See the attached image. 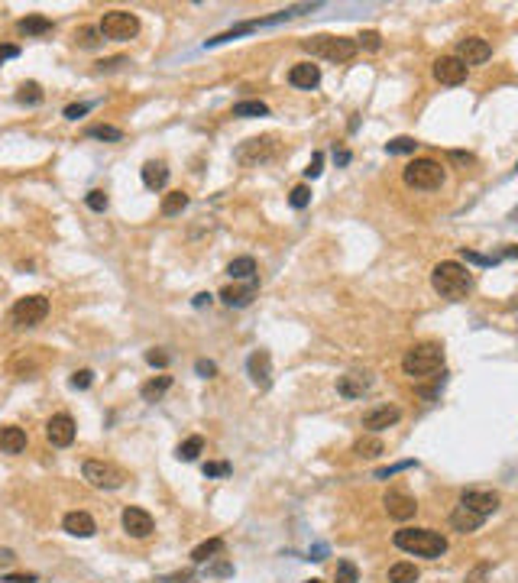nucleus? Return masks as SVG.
Segmentation results:
<instances>
[{
	"label": "nucleus",
	"instance_id": "nucleus-1",
	"mask_svg": "<svg viewBox=\"0 0 518 583\" xmlns=\"http://www.w3.org/2000/svg\"><path fill=\"white\" fill-rule=\"evenodd\" d=\"M431 285H434L437 295L450 301H460L473 292V272L466 266H460L457 260H444L431 269Z\"/></svg>",
	"mask_w": 518,
	"mask_h": 583
},
{
	"label": "nucleus",
	"instance_id": "nucleus-2",
	"mask_svg": "<svg viewBox=\"0 0 518 583\" xmlns=\"http://www.w3.org/2000/svg\"><path fill=\"white\" fill-rule=\"evenodd\" d=\"M398 551L405 554H415V558H427V560H437L444 551H447V538L434 529H398L392 535Z\"/></svg>",
	"mask_w": 518,
	"mask_h": 583
},
{
	"label": "nucleus",
	"instance_id": "nucleus-3",
	"mask_svg": "<svg viewBox=\"0 0 518 583\" xmlns=\"http://www.w3.org/2000/svg\"><path fill=\"white\" fill-rule=\"evenodd\" d=\"M402 369H405V376H412V379L431 376V373L444 369V347L434 344V340H425V344L408 347L405 357H402Z\"/></svg>",
	"mask_w": 518,
	"mask_h": 583
},
{
	"label": "nucleus",
	"instance_id": "nucleus-4",
	"mask_svg": "<svg viewBox=\"0 0 518 583\" xmlns=\"http://www.w3.org/2000/svg\"><path fill=\"white\" fill-rule=\"evenodd\" d=\"M305 46V52L318 55V59L324 62H350L353 55H357V39H347V36H311L301 42Z\"/></svg>",
	"mask_w": 518,
	"mask_h": 583
},
{
	"label": "nucleus",
	"instance_id": "nucleus-5",
	"mask_svg": "<svg viewBox=\"0 0 518 583\" xmlns=\"http://www.w3.org/2000/svg\"><path fill=\"white\" fill-rule=\"evenodd\" d=\"M402 178L415 192H434V188L444 185V166L437 159H415L405 166Z\"/></svg>",
	"mask_w": 518,
	"mask_h": 583
},
{
	"label": "nucleus",
	"instance_id": "nucleus-6",
	"mask_svg": "<svg viewBox=\"0 0 518 583\" xmlns=\"http://www.w3.org/2000/svg\"><path fill=\"white\" fill-rule=\"evenodd\" d=\"M81 476L94 490H120L127 483V473L117 463H107V461H84Z\"/></svg>",
	"mask_w": 518,
	"mask_h": 583
},
{
	"label": "nucleus",
	"instance_id": "nucleus-7",
	"mask_svg": "<svg viewBox=\"0 0 518 583\" xmlns=\"http://www.w3.org/2000/svg\"><path fill=\"white\" fill-rule=\"evenodd\" d=\"M275 153H279V139L275 137H253V139L236 146L234 159L240 162V166H263V162L275 159Z\"/></svg>",
	"mask_w": 518,
	"mask_h": 583
},
{
	"label": "nucleus",
	"instance_id": "nucleus-8",
	"mask_svg": "<svg viewBox=\"0 0 518 583\" xmlns=\"http://www.w3.org/2000/svg\"><path fill=\"white\" fill-rule=\"evenodd\" d=\"M100 36L107 39H133L139 33V16L130 10H107L98 23Z\"/></svg>",
	"mask_w": 518,
	"mask_h": 583
},
{
	"label": "nucleus",
	"instance_id": "nucleus-9",
	"mask_svg": "<svg viewBox=\"0 0 518 583\" xmlns=\"http://www.w3.org/2000/svg\"><path fill=\"white\" fill-rule=\"evenodd\" d=\"M49 315V299H42V295H26V299H20L13 308H10V318H13L16 328H36V324H42Z\"/></svg>",
	"mask_w": 518,
	"mask_h": 583
},
{
	"label": "nucleus",
	"instance_id": "nucleus-10",
	"mask_svg": "<svg viewBox=\"0 0 518 583\" xmlns=\"http://www.w3.org/2000/svg\"><path fill=\"white\" fill-rule=\"evenodd\" d=\"M123 531H127L130 538H137V541H143V538H149L156 531V522H153V515L146 512V509L139 506H127L123 509Z\"/></svg>",
	"mask_w": 518,
	"mask_h": 583
},
{
	"label": "nucleus",
	"instance_id": "nucleus-11",
	"mask_svg": "<svg viewBox=\"0 0 518 583\" xmlns=\"http://www.w3.org/2000/svg\"><path fill=\"white\" fill-rule=\"evenodd\" d=\"M466 65L457 59V55H441V59L431 65V75H434V81H441V85H464L466 81Z\"/></svg>",
	"mask_w": 518,
	"mask_h": 583
},
{
	"label": "nucleus",
	"instance_id": "nucleus-12",
	"mask_svg": "<svg viewBox=\"0 0 518 583\" xmlns=\"http://www.w3.org/2000/svg\"><path fill=\"white\" fill-rule=\"evenodd\" d=\"M382 506H386L388 519H396V522H408V519L418 512L415 496H408L405 490H388L386 496H382Z\"/></svg>",
	"mask_w": 518,
	"mask_h": 583
},
{
	"label": "nucleus",
	"instance_id": "nucleus-13",
	"mask_svg": "<svg viewBox=\"0 0 518 583\" xmlns=\"http://www.w3.org/2000/svg\"><path fill=\"white\" fill-rule=\"evenodd\" d=\"M369 389H373V376L366 369H350V373L337 376V392L343 399H363Z\"/></svg>",
	"mask_w": 518,
	"mask_h": 583
},
{
	"label": "nucleus",
	"instance_id": "nucleus-14",
	"mask_svg": "<svg viewBox=\"0 0 518 583\" xmlns=\"http://www.w3.org/2000/svg\"><path fill=\"white\" fill-rule=\"evenodd\" d=\"M46 437L52 447H71V441H75V418L65 412L52 415L46 422Z\"/></svg>",
	"mask_w": 518,
	"mask_h": 583
},
{
	"label": "nucleus",
	"instance_id": "nucleus-15",
	"mask_svg": "<svg viewBox=\"0 0 518 583\" xmlns=\"http://www.w3.org/2000/svg\"><path fill=\"white\" fill-rule=\"evenodd\" d=\"M489 55H493V46H489L483 36H466L457 42V59L464 62L466 69H470V65H483Z\"/></svg>",
	"mask_w": 518,
	"mask_h": 583
},
{
	"label": "nucleus",
	"instance_id": "nucleus-16",
	"mask_svg": "<svg viewBox=\"0 0 518 583\" xmlns=\"http://www.w3.org/2000/svg\"><path fill=\"white\" fill-rule=\"evenodd\" d=\"M457 506H466L470 512H476V515H483V519H489V515L499 509V496H495V492H489V490H466L464 496H460Z\"/></svg>",
	"mask_w": 518,
	"mask_h": 583
},
{
	"label": "nucleus",
	"instance_id": "nucleus-17",
	"mask_svg": "<svg viewBox=\"0 0 518 583\" xmlns=\"http://www.w3.org/2000/svg\"><path fill=\"white\" fill-rule=\"evenodd\" d=\"M246 373L259 389H269L272 386V357H269V350H253L250 360H246Z\"/></svg>",
	"mask_w": 518,
	"mask_h": 583
},
{
	"label": "nucleus",
	"instance_id": "nucleus-18",
	"mask_svg": "<svg viewBox=\"0 0 518 583\" xmlns=\"http://www.w3.org/2000/svg\"><path fill=\"white\" fill-rule=\"evenodd\" d=\"M398 418H402V408L398 405H376L373 412L363 415V428L376 434V431H386L392 425H398Z\"/></svg>",
	"mask_w": 518,
	"mask_h": 583
},
{
	"label": "nucleus",
	"instance_id": "nucleus-19",
	"mask_svg": "<svg viewBox=\"0 0 518 583\" xmlns=\"http://www.w3.org/2000/svg\"><path fill=\"white\" fill-rule=\"evenodd\" d=\"M256 292H259V279H246L243 285H227V289L221 292V301L230 308H246L256 299Z\"/></svg>",
	"mask_w": 518,
	"mask_h": 583
},
{
	"label": "nucleus",
	"instance_id": "nucleus-20",
	"mask_svg": "<svg viewBox=\"0 0 518 583\" xmlns=\"http://www.w3.org/2000/svg\"><path fill=\"white\" fill-rule=\"evenodd\" d=\"M289 85L301 88V91H311V88L321 85V69L311 65V62H298L289 69Z\"/></svg>",
	"mask_w": 518,
	"mask_h": 583
},
{
	"label": "nucleus",
	"instance_id": "nucleus-21",
	"mask_svg": "<svg viewBox=\"0 0 518 583\" xmlns=\"http://www.w3.org/2000/svg\"><path fill=\"white\" fill-rule=\"evenodd\" d=\"M62 529L69 531V535H75V538H91L94 531H98V525H94V519L88 512L75 509V512H69L65 519H62Z\"/></svg>",
	"mask_w": 518,
	"mask_h": 583
},
{
	"label": "nucleus",
	"instance_id": "nucleus-22",
	"mask_svg": "<svg viewBox=\"0 0 518 583\" xmlns=\"http://www.w3.org/2000/svg\"><path fill=\"white\" fill-rule=\"evenodd\" d=\"M486 522L483 515H476V512H470L466 506H457L454 512H450V529L454 531H460V535H470V531H480V525Z\"/></svg>",
	"mask_w": 518,
	"mask_h": 583
},
{
	"label": "nucleus",
	"instance_id": "nucleus-23",
	"mask_svg": "<svg viewBox=\"0 0 518 583\" xmlns=\"http://www.w3.org/2000/svg\"><path fill=\"white\" fill-rule=\"evenodd\" d=\"M26 451V431L16 425L0 428V454H23Z\"/></svg>",
	"mask_w": 518,
	"mask_h": 583
},
{
	"label": "nucleus",
	"instance_id": "nucleus-24",
	"mask_svg": "<svg viewBox=\"0 0 518 583\" xmlns=\"http://www.w3.org/2000/svg\"><path fill=\"white\" fill-rule=\"evenodd\" d=\"M139 175H143V185L149 188V192H162L166 188V182H168V169H166V162H156V159H149L139 169Z\"/></svg>",
	"mask_w": 518,
	"mask_h": 583
},
{
	"label": "nucleus",
	"instance_id": "nucleus-25",
	"mask_svg": "<svg viewBox=\"0 0 518 583\" xmlns=\"http://www.w3.org/2000/svg\"><path fill=\"white\" fill-rule=\"evenodd\" d=\"M227 276L234 282H246V279H256V260L253 256H236L227 262Z\"/></svg>",
	"mask_w": 518,
	"mask_h": 583
},
{
	"label": "nucleus",
	"instance_id": "nucleus-26",
	"mask_svg": "<svg viewBox=\"0 0 518 583\" xmlns=\"http://www.w3.org/2000/svg\"><path fill=\"white\" fill-rule=\"evenodd\" d=\"M168 389H172V376H153L149 383L139 386V396H143V402H159Z\"/></svg>",
	"mask_w": 518,
	"mask_h": 583
},
{
	"label": "nucleus",
	"instance_id": "nucleus-27",
	"mask_svg": "<svg viewBox=\"0 0 518 583\" xmlns=\"http://www.w3.org/2000/svg\"><path fill=\"white\" fill-rule=\"evenodd\" d=\"M418 580V567H415L412 560H398L388 567V583H415Z\"/></svg>",
	"mask_w": 518,
	"mask_h": 583
},
{
	"label": "nucleus",
	"instance_id": "nucleus-28",
	"mask_svg": "<svg viewBox=\"0 0 518 583\" xmlns=\"http://www.w3.org/2000/svg\"><path fill=\"white\" fill-rule=\"evenodd\" d=\"M16 30L23 33V36H42V33L52 30V20L49 16H26V20L16 23Z\"/></svg>",
	"mask_w": 518,
	"mask_h": 583
},
{
	"label": "nucleus",
	"instance_id": "nucleus-29",
	"mask_svg": "<svg viewBox=\"0 0 518 583\" xmlns=\"http://www.w3.org/2000/svg\"><path fill=\"white\" fill-rule=\"evenodd\" d=\"M185 207H188V195H185V192H168L166 198H162L159 211L166 217H175V214H182Z\"/></svg>",
	"mask_w": 518,
	"mask_h": 583
},
{
	"label": "nucleus",
	"instance_id": "nucleus-30",
	"mask_svg": "<svg viewBox=\"0 0 518 583\" xmlns=\"http://www.w3.org/2000/svg\"><path fill=\"white\" fill-rule=\"evenodd\" d=\"M224 551V538H211V541H201L195 551H191V560L195 564H205V560H211L214 554H221Z\"/></svg>",
	"mask_w": 518,
	"mask_h": 583
},
{
	"label": "nucleus",
	"instance_id": "nucleus-31",
	"mask_svg": "<svg viewBox=\"0 0 518 583\" xmlns=\"http://www.w3.org/2000/svg\"><path fill=\"white\" fill-rule=\"evenodd\" d=\"M201 451H205V437H201V434H191L188 441H182V444H178V451H175V454H178V461L191 463Z\"/></svg>",
	"mask_w": 518,
	"mask_h": 583
},
{
	"label": "nucleus",
	"instance_id": "nucleus-32",
	"mask_svg": "<svg viewBox=\"0 0 518 583\" xmlns=\"http://www.w3.org/2000/svg\"><path fill=\"white\" fill-rule=\"evenodd\" d=\"M353 454H359V457H379V454H386V444H382L379 437H359L357 444H353Z\"/></svg>",
	"mask_w": 518,
	"mask_h": 583
},
{
	"label": "nucleus",
	"instance_id": "nucleus-33",
	"mask_svg": "<svg viewBox=\"0 0 518 583\" xmlns=\"http://www.w3.org/2000/svg\"><path fill=\"white\" fill-rule=\"evenodd\" d=\"M16 100L36 108V104H42V88H39L36 81H26V85H20V91H16Z\"/></svg>",
	"mask_w": 518,
	"mask_h": 583
},
{
	"label": "nucleus",
	"instance_id": "nucleus-34",
	"mask_svg": "<svg viewBox=\"0 0 518 583\" xmlns=\"http://www.w3.org/2000/svg\"><path fill=\"white\" fill-rule=\"evenodd\" d=\"M269 108L263 104V100H240V104H234V117H266Z\"/></svg>",
	"mask_w": 518,
	"mask_h": 583
},
{
	"label": "nucleus",
	"instance_id": "nucleus-35",
	"mask_svg": "<svg viewBox=\"0 0 518 583\" xmlns=\"http://www.w3.org/2000/svg\"><path fill=\"white\" fill-rule=\"evenodd\" d=\"M418 149V139L415 137H396V139H388L386 143V153L388 156H396V153H415Z\"/></svg>",
	"mask_w": 518,
	"mask_h": 583
},
{
	"label": "nucleus",
	"instance_id": "nucleus-36",
	"mask_svg": "<svg viewBox=\"0 0 518 583\" xmlns=\"http://www.w3.org/2000/svg\"><path fill=\"white\" fill-rule=\"evenodd\" d=\"M359 580V567L353 560H340L337 564V574H334V583H357Z\"/></svg>",
	"mask_w": 518,
	"mask_h": 583
},
{
	"label": "nucleus",
	"instance_id": "nucleus-37",
	"mask_svg": "<svg viewBox=\"0 0 518 583\" xmlns=\"http://www.w3.org/2000/svg\"><path fill=\"white\" fill-rule=\"evenodd\" d=\"M88 137H94V139H110V143H120V139H123V130H117V127H107V123H98V127H88Z\"/></svg>",
	"mask_w": 518,
	"mask_h": 583
},
{
	"label": "nucleus",
	"instance_id": "nucleus-38",
	"mask_svg": "<svg viewBox=\"0 0 518 583\" xmlns=\"http://www.w3.org/2000/svg\"><path fill=\"white\" fill-rule=\"evenodd\" d=\"M289 204L295 207V211H305V207L311 204V188H308V185H295L289 195Z\"/></svg>",
	"mask_w": 518,
	"mask_h": 583
},
{
	"label": "nucleus",
	"instance_id": "nucleus-39",
	"mask_svg": "<svg viewBox=\"0 0 518 583\" xmlns=\"http://www.w3.org/2000/svg\"><path fill=\"white\" fill-rule=\"evenodd\" d=\"M363 46V49H369V52H376V49L382 46V36L376 30H366V33H359L357 36V49Z\"/></svg>",
	"mask_w": 518,
	"mask_h": 583
},
{
	"label": "nucleus",
	"instance_id": "nucleus-40",
	"mask_svg": "<svg viewBox=\"0 0 518 583\" xmlns=\"http://www.w3.org/2000/svg\"><path fill=\"white\" fill-rule=\"evenodd\" d=\"M78 46H84V49H91V46H98L100 42V30H91V26H84L81 33H78Z\"/></svg>",
	"mask_w": 518,
	"mask_h": 583
},
{
	"label": "nucleus",
	"instance_id": "nucleus-41",
	"mask_svg": "<svg viewBox=\"0 0 518 583\" xmlns=\"http://www.w3.org/2000/svg\"><path fill=\"white\" fill-rule=\"evenodd\" d=\"M71 389H88V386L94 383V373L91 369H78V373H71Z\"/></svg>",
	"mask_w": 518,
	"mask_h": 583
},
{
	"label": "nucleus",
	"instance_id": "nucleus-42",
	"mask_svg": "<svg viewBox=\"0 0 518 583\" xmlns=\"http://www.w3.org/2000/svg\"><path fill=\"white\" fill-rule=\"evenodd\" d=\"M84 201H88V207H91V211H107V204H110V201H107V195L100 192V188L88 192V198H84Z\"/></svg>",
	"mask_w": 518,
	"mask_h": 583
},
{
	"label": "nucleus",
	"instance_id": "nucleus-43",
	"mask_svg": "<svg viewBox=\"0 0 518 583\" xmlns=\"http://www.w3.org/2000/svg\"><path fill=\"white\" fill-rule=\"evenodd\" d=\"M408 467H415V461H402V463H392V467H382V470H376V480H388V476L402 473V470H408Z\"/></svg>",
	"mask_w": 518,
	"mask_h": 583
},
{
	"label": "nucleus",
	"instance_id": "nucleus-44",
	"mask_svg": "<svg viewBox=\"0 0 518 583\" xmlns=\"http://www.w3.org/2000/svg\"><path fill=\"white\" fill-rule=\"evenodd\" d=\"M486 577H489V564L483 560V564H476V567L466 574V580L464 583H486Z\"/></svg>",
	"mask_w": 518,
	"mask_h": 583
},
{
	"label": "nucleus",
	"instance_id": "nucleus-45",
	"mask_svg": "<svg viewBox=\"0 0 518 583\" xmlns=\"http://www.w3.org/2000/svg\"><path fill=\"white\" fill-rule=\"evenodd\" d=\"M460 256H464L466 262H476V266H493L495 262V260H489V256H480V253H473V250H466V246L460 250Z\"/></svg>",
	"mask_w": 518,
	"mask_h": 583
},
{
	"label": "nucleus",
	"instance_id": "nucleus-46",
	"mask_svg": "<svg viewBox=\"0 0 518 583\" xmlns=\"http://www.w3.org/2000/svg\"><path fill=\"white\" fill-rule=\"evenodd\" d=\"M146 363H149V366H168V353L149 350V353H146Z\"/></svg>",
	"mask_w": 518,
	"mask_h": 583
},
{
	"label": "nucleus",
	"instance_id": "nucleus-47",
	"mask_svg": "<svg viewBox=\"0 0 518 583\" xmlns=\"http://www.w3.org/2000/svg\"><path fill=\"white\" fill-rule=\"evenodd\" d=\"M88 110H91V104H69V108H65V117H69V120H78V117H84Z\"/></svg>",
	"mask_w": 518,
	"mask_h": 583
},
{
	"label": "nucleus",
	"instance_id": "nucleus-48",
	"mask_svg": "<svg viewBox=\"0 0 518 583\" xmlns=\"http://www.w3.org/2000/svg\"><path fill=\"white\" fill-rule=\"evenodd\" d=\"M230 463H205V476H227Z\"/></svg>",
	"mask_w": 518,
	"mask_h": 583
},
{
	"label": "nucleus",
	"instance_id": "nucleus-49",
	"mask_svg": "<svg viewBox=\"0 0 518 583\" xmlns=\"http://www.w3.org/2000/svg\"><path fill=\"white\" fill-rule=\"evenodd\" d=\"M321 166H324V156H321V153H318V156H314V159H311V162H308V169H305V175H308V178H318V175H321Z\"/></svg>",
	"mask_w": 518,
	"mask_h": 583
},
{
	"label": "nucleus",
	"instance_id": "nucleus-50",
	"mask_svg": "<svg viewBox=\"0 0 518 583\" xmlns=\"http://www.w3.org/2000/svg\"><path fill=\"white\" fill-rule=\"evenodd\" d=\"M120 65H127V59H123V55H117V59H107V62H98L100 71H114V69H120Z\"/></svg>",
	"mask_w": 518,
	"mask_h": 583
},
{
	"label": "nucleus",
	"instance_id": "nucleus-51",
	"mask_svg": "<svg viewBox=\"0 0 518 583\" xmlns=\"http://www.w3.org/2000/svg\"><path fill=\"white\" fill-rule=\"evenodd\" d=\"M195 369H198V376H214V373H217V366H214L211 360H198Z\"/></svg>",
	"mask_w": 518,
	"mask_h": 583
},
{
	"label": "nucleus",
	"instance_id": "nucleus-52",
	"mask_svg": "<svg viewBox=\"0 0 518 583\" xmlns=\"http://www.w3.org/2000/svg\"><path fill=\"white\" fill-rule=\"evenodd\" d=\"M4 583H36V574H7Z\"/></svg>",
	"mask_w": 518,
	"mask_h": 583
},
{
	"label": "nucleus",
	"instance_id": "nucleus-53",
	"mask_svg": "<svg viewBox=\"0 0 518 583\" xmlns=\"http://www.w3.org/2000/svg\"><path fill=\"white\" fill-rule=\"evenodd\" d=\"M16 55H20V46H10V42L7 46H0V65H4L7 59H16Z\"/></svg>",
	"mask_w": 518,
	"mask_h": 583
},
{
	"label": "nucleus",
	"instance_id": "nucleus-54",
	"mask_svg": "<svg viewBox=\"0 0 518 583\" xmlns=\"http://www.w3.org/2000/svg\"><path fill=\"white\" fill-rule=\"evenodd\" d=\"M207 301H211V295H207V292H201V295H195V299H191V305H195V308H205Z\"/></svg>",
	"mask_w": 518,
	"mask_h": 583
},
{
	"label": "nucleus",
	"instance_id": "nucleus-55",
	"mask_svg": "<svg viewBox=\"0 0 518 583\" xmlns=\"http://www.w3.org/2000/svg\"><path fill=\"white\" fill-rule=\"evenodd\" d=\"M337 156V162H340V166H347V162H350V153H347V149H340V153H334Z\"/></svg>",
	"mask_w": 518,
	"mask_h": 583
},
{
	"label": "nucleus",
	"instance_id": "nucleus-56",
	"mask_svg": "<svg viewBox=\"0 0 518 583\" xmlns=\"http://www.w3.org/2000/svg\"><path fill=\"white\" fill-rule=\"evenodd\" d=\"M305 583H321V580H305Z\"/></svg>",
	"mask_w": 518,
	"mask_h": 583
},
{
	"label": "nucleus",
	"instance_id": "nucleus-57",
	"mask_svg": "<svg viewBox=\"0 0 518 583\" xmlns=\"http://www.w3.org/2000/svg\"><path fill=\"white\" fill-rule=\"evenodd\" d=\"M515 169H518V162H515Z\"/></svg>",
	"mask_w": 518,
	"mask_h": 583
}]
</instances>
